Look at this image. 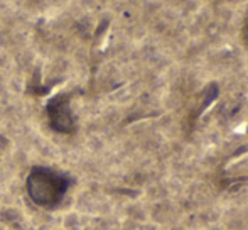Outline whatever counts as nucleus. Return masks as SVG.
Returning a JSON list of instances; mask_svg holds the SVG:
<instances>
[{
    "instance_id": "nucleus-1",
    "label": "nucleus",
    "mask_w": 248,
    "mask_h": 230,
    "mask_svg": "<svg viewBox=\"0 0 248 230\" xmlns=\"http://www.w3.org/2000/svg\"><path fill=\"white\" fill-rule=\"evenodd\" d=\"M71 183L73 180L68 173L47 166H34L27 174L26 191L29 200L39 208L56 210L66 198Z\"/></svg>"
},
{
    "instance_id": "nucleus-2",
    "label": "nucleus",
    "mask_w": 248,
    "mask_h": 230,
    "mask_svg": "<svg viewBox=\"0 0 248 230\" xmlns=\"http://www.w3.org/2000/svg\"><path fill=\"white\" fill-rule=\"evenodd\" d=\"M46 115L49 127L58 134L71 135L78 131L76 115L71 109V93H58L47 102Z\"/></svg>"
},
{
    "instance_id": "nucleus-3",
    "label": "nucleus",
    "mask_w": 248,
    "mask_h": 230,
    "mask_svg": "<svg viewBox=\"0 0 248 230\" xmlns=\"http://www.w3.org/2000/svg\"><path fill=\"white\" fill-rule=\"evenodd\" d=\"M243 37H245V41H248V19H247L245 26H243Z\"/></svg>"
}]
</instances>
